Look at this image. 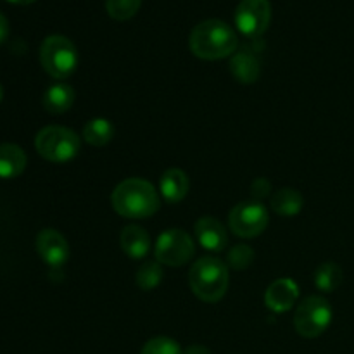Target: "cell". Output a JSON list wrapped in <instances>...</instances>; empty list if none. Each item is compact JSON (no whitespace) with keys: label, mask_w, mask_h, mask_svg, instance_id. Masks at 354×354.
Masks as SVG:
<instances>
[{"label":"cell","mask_w":354,"mask_h":354,"mask_svg":"<svg viewBox=\"0 0 354 354\" xmlns=\"http://www.w3.org/2000/svg\"><path fill=\"white\" fill-rule=\"evenodd\" d=\"M121 249L131 259H144L151 251V237L147 232L138 225H128L123 228L120 237Z\"/></svg>","instance_id":"cell-13"},{"label":"cell","mask_w":354,"mask_h":354,"mask_svg":"<svg viewBox=\"0 0 354 354\" xmlns=\"http://www.w3.org/2000/svg\"><path fill=\"white\" fill-rule=\"evenodd\" d=\"M28 165L26 152L16 144L0 145V178L10 180L19 176Z\"/></svg>","instance_id":"cell-15"},{"label":"cell","mask_w":354,"mask_h":354,"mask_svg":"<svg viewBox=\"0 0 354 354\" xmlns=\"http://www.w3.org/2000/svg\"><path fill=\"white\" fill-rule=\"evenodd\" d=\"M272 21L268 0H242L235 9V26L245 37H259Z\"/></svg>","instance_id":"cell-9"},{"label":"cell","mask_w":354,"mask_h":354,"mask_svg":"<svg viewBox=\"0 0 354 354\" xmlns=\"http://www.w3.org/2000/svg\"><path fill=\"white\" fill-rule=\"evenodd\" d=\"M196 237L204 249L213 252H220L227 248L228 234L221 221L213 216H203L196 223Z\"/></svg>","instance_id":"cell-12"},{"label":"cell","mask_w":354,"mask_h":354,"mask_svg":"<svg viewBox=\"0 0 354 354\" xmlns=\"http://www.w3.org/2000/svg\"><path fill=\"white\" fill-rule=\"evenodd\" d=\"M239 40L235 31L220 19H207L197 24L189 38V47L196 57L218 61L232 55Z\"/></svg>","instance_id":"cell-2"},{"label":"cell","mask_w":354,"mask_h":354,"mask_svg":"<svg viewBox=\"0 0 354 354\" xmlns=\"http://www.w3.org/2000/svg\"><path fill=\"white\" fill-rule=\"evenodd\" d=\"M7 37H9V21L0 12V45L7 40Z\"/></svg>","instance_id":"cell-25"},{"label":"cell","mask_w":354,"mask_h":354,"mask_svg":"<svg viewBox=\"0 0 354 354\" xmlns=\"http://www.w3.org/2000/svg\"><path fill=\"white\" fill-rule=\"evenodd\" d=\"M230 71L239 82L244 85H251V83L258 82L259 75H261V66H259L258 59L249 52H237L230 61Z\"/></svg>","instance_id":"cell-17"},{"label":"cell","mask_w":354,"mask_h":354,"mask_svg":"<svg viewBox=\"0 0 354 354\" xmlns=\"http://www.w3.org/2000/svg\"><path fill=\"white\" fill-rule=\"evenodd\" d=\"M268 211L261 203H239L228 214V225L242 239L258 237L268 227Z\"/></svg>","instance_id":"cell-8"},{"label":"cell","mask_w":354,"mask_h":354,"mask_svg":"<svg viewBox=\"0 0 354 354\" xmlns=\"http://www.w3.org/2000/svg\"><path fill=\"white\" fill-rule=\"evenodd\" d=\"M2 99H3V88L2 85H0V102H2Z\"/></svg>","instance_id":"cell-28"},{"label":"cell","mask_w":354,"mask_h":354,"mask_svg":"<svg viewBox=\"0 0 354 354\" xmlns=\"http://www.w3.org/2000/svg\"><path fill=\"white\" fill-rule=\"evenodd\" d=\"M159 189H161V196L165 197L169 204L180 203V201L185 199L187 192H189L190 189L189 176L185 175V171H182V169L178 168L168 169V171L162 173Z\"/></svg>","instance_id":"cell-14"},{"label":"cell","mask_w":354,"mask_h":354,"mask_svg":"<svg viewBox=\"0 0 354 354\" xmlns=\"http://www.w3.org/2000/svg\"><path fill=\"white\" fill-rule=\"evenodd\" d=\"M35 147L37 152L47 161L62 165L80 154L82 140L78 133L64 127H45L40 130L35 138Z\"/></svg>","instance_id":"cell-4"},{"label":"cell","mask_w":354,"mask_h":354,"mask_svg":"<svg viewBox=\"0 0 354 354\" xmlns=\"http://www.w3.org/2000/svg\"><path fill=\"white\" fill-rule=\"evenodd\" d=\"M227 261L234 270H245L252 265V261H254V251H252L249 245L244 244L234 245V248L228 251Z\"/></svg>","instance_id":"cell-23"},{"label":"cell","mask_w":354,"mask_h":354,"mask_svg":"<svg viewBox=\"0 0 354 354\" xmlns=\"http://www.w3.org/2000/svg\"><path fill=\"white\" fill-rule=\"evenodd\" d=\"M299 297V287L290 279H279L265 292V303L275 313H286Z\"/></svg>","instance_id":"cell-11"},{"label":"cell","mask_w":354,"mask_h":354,"mask_svg":"<svg viewBox=\"0 0 354 354\" xmlns=\"http://www.w3.org/2000/svg\"><path fill=\"white\" fill-rule=\"evenodd\" d=\"M114 137V127L109 120L104 118H95V120L88 121L83 128V138L86 144L93 145V147H104L109 144Z\"/></svg>","instance_id":"cell-19"},{"label":"cell","mask_w":354,"mask_h":354,"mask_svg":"<svg viewBox=\"0 0 354 354\" xmlns=\"http://www.w3.org/2000/svg\"><path fill=\"white\" fill-rule=\"evenodd\" d=\"M142 0H106V10L113 19L128 21L138 12Z\"/></svg>","instance_id":"cell-22"},{"label":"cell","mask_w":354,"mask_h":354,"mask_svg":"<svg viewBox=\"0 0 354 354\" xmlns=\"http://www.w3.org/2000/svg\"><path fill=\"white\" fill-rule=\"evenodd\" d=\"M183 354H211L209 349L204 348V346H199V344H194L190 346V348H187Z\"/></svg>","instance_id":"cell-26"},{"label":"cell","mask_w":354,"mask_h":354,"mask_svg":"<svg viewBox=\"0 0 354 354\" xmlns=\"http://www.w3.org/2000/svg\"><path fill=\"white\" fill-rule=\"evenodd\" d=\"M228 282L227 265L216 258H203L190 268V289L204 303H218L227 292Z\"/></svg>","instance_id":"cell-3"},{"label":"cell","mask_w":354,"mask_h":354,"mask_svg":"<svg viewBox=\"0 0 354 354\" xmlns=\"http://www.w3.org/2000/svg\"><path fill=\"white\" fill-rule=\"evenodd\" d=\"M40 62L55 80H68L78 68V50L69 38L50 35L41 41Z\"/></svg>","instance_id":"cell-5"},{"label":"cell","mask_w":354,"mask_h":354,"mask_svg":"<svg viewBox=\"0 0 354 354\" xmlns=\"http://www.w3.org/2000/svg\"><path fill=\"white\" fill-rule=\"evenodd\" d=\"M304 206V199L296 189H280L272 197V209L280 216H296Z\"/></svg>","instance_id":"cell-18"},{"label":"cell","mask_w":354,"mask_h":354,"mask_svg":"<svg viewBox=\"0 0 354 354\" xmlns=\"http://www.w3.org/2000/svg\"><path fill=\"white\" fill-rule=\"evenodd\" d=\"M37 251L47 265L62 266L69 258V244L64 235L54 228H45L37 237Z\"/></svg>","instance_id":"cell-10"},{"label":"cell","mask_w":354,"mask_h":354,"mask_svg":"<svg viewBox=\"0 0 354 354\" xmlns=\"http://www.w3.org/2000/svg\"><path fill=\"white\" fill-rule=\"evenodd\" d=\"M344 280V273H342L341 266L335 265V263L327 261L324 265L318 266V270L315 272V286L322 290V292H334L335 289H339Z\"/></svg>","instance_id":"cell-20"},{"label":"cell","mask_w":354,"mask_h":354,"mask_svg":"<svg viewBox=\"0 0 354 354\" xmlns=\"http://www.w3.org/2000/svg\"><path fill=\"white\" fill-rule=\"evenodd\" d=\"M140 354H183L176 341L169 337H154L145 342Z\"/></svg>","instance_id":"cell-24"},{"label":"cell","mask_w":354,"mask_h":354,"mask_svg":"<svg viewBox=\"0 0 354 354\" xmlns=\"http://www.w3.org/2000/svg\"><path fill=\"white\" fill-rule=\"evenodd\" d=\"M6 2L14 3V6H30V3L37 2V0H6Z\"/></svg>","instance_id":"cell-27"},{"label":"cell","mask_w":354,"mask_h":354,"mask_svg":"<svg viewBox=\"0 0 354 354\" xmlns=\"http://www.w3.org/2000/svg\"><path fill=\"white\" fill-rule=\"evenodd\" d=\"M162 280V268L161 263L156 259V261H145L144 265L138 268L137 277H135V282L140 287L142 290H154L156 287L161 283Z\"/></svg>","instance_id":"cell-21"},{"label":"cell","mask_w":354,"mask_h":354,"mask_svg":"<svg viewBox=\"0 0 354 354\" xmlns=\"http://www.w3.org/2000/svg\"><path fill=\"white\" fill-rule=\"evenodd\" d=\"M156 259L166 266H183L192 259L196 252L192 237L185 230L171 228L159 235L156 242Z\"/></svg>","instance_id":"cell-7"},{"label":"cell","mask_w":354,"mask_h":354,"mask_svg":"<svg viewBox=\"0 0 354 354\" xmlns=\"http://www.w3.org/2000/svg\"><path fill=\"white\" fill-rule=\"evenodd\" d=\"M332 306L322 296H310L297 306L294 327L306 339L320 337L332 324Z\"/></svg>","instance_id":"cell-6"},{"label":"cell","mask_w":354,"mask_h":354,"mask_svg":"<svg viewBox=\"0 0 354 354\" xmlns=\"http://www.w3.org/2000/svg\"><path fill=\"white\" fill-rule=\"evenodd\" d=\"M45 111L50 114H64L75 104V90L66 83H55L45 92L44 100Z\"/></svg>","instance_id":"cell-16"},{"label":"cell","mask_w":354,"mask_h":354,"mask_svg":"<svg viewBox=\"0 0 354 354\" xmlns=\"http://www.w3.org/2000/svg\"><path fill=\"white\" fill-rule=\"evenodd\" d=\"M114 211L130 220L149 218L158 213L161 206L154 185L144 178H128L114 189L111 196Z\"/></svg>","instance_id":"cell-1"}]
</instances>
